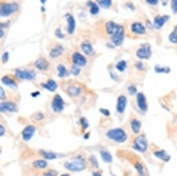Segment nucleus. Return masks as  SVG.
<instances>
[{
	"label": "nucleus",
	"instance_id": "23",
	"mask_svg": "<svg viewBox=\"0 0 177 176\" xmlns=\"http://www.w3.org/2000/svg\"><path fill=\"white\" fill-rule=\"evenodd\" d=\"M39 154H40V155L43 157L44 159L47 160H55V159H56V157H57L56 153L51 152V151H45V150L39 151Z\"/></svg>",
	"mask_w": 177,
	"mask_h": 176
},
{
	"label": "nucleus",
	"instance_id": "35",
	"mask_svg": "<svg viewBox=\"0 0 177 176\" xmlns=\"http://www.w3.org/2000/svg\"><path fill=\"white\" fill-rule=\"evenodd\" d=\"M135 167L138 171L140 176H145V172L144 170V167L141 163L137 162L135 164Z\"/></svg>",
	"mask_w": 177,
	"mask_h": 176
},
{
	"label": "nucleus",
	"instance_id": "41",
	"mask_svg": "<svg viewBox=\"0 0 177 176\" xmlns=\"http://www.w3.org/2000/svg\"><path fill=\"white\" fill-rule=\"evenodd\" d=\"M128 92H129V95H135V94L137 93V89L136 86H133V85H131L129 87H128Z\"/></svg>",
	"mask_w": 177,
	"mask_h": 176
},
{
	"label": "nucleus",
	"instance_id": "32",
	"mask_svg": "<svg viewBox=\"0 0 177 176\" xmlns=\"http://www.w3.org/2000/svg\"><path fill=\"white\" fill-rule=\"evenodd\" d=\"M154 70L156 73H160V74H167V73H170V68L169 67L156 65L155 67Z\"/></svg>",
	"mask_w": 177,
	"mask_h": 176
},
{
	"label": "nucleus",
	"instance_id": "14",
	"mask_svg": "<svg viewBox=\"0 0 177 176\" xmlns=\"http://www.w3.org/2000/svg\"><path fill=\"white\" fill-rule=\"evenodd\" d=\"M72 62L75 65L79 67H84L87 64L86 58L79 52H75L72 55Z\"/></svg>",
	"mask_w": 177,
	"mask_h": 176
},
{
	"label": "nucleus",
	"instance_id": "44",
	"mask_svg": "<svg viewBox=\"0 0 177 176\" xmlns=\"http://www.w3.org/2000/svg\"><path fill=\"white\" fill-rule=\"evenodd\" d=\"M136 67L139 69V70H142V69H144L145 68V67H144V64L142 62H137L136 63Z\"/></svg>",
	"mask_w": 177,
	"mask_h": 176
},
{
	"label": "nucleus",
	"instance_id": "46",
	"mask_svg": "<svg viewBox=\"0 0 177 176\" xmlns=\"http://www.w3.org/2000/svg\"><path fill=\"white\" fill-rule=\"evenodd\" d=\"M158 1H159V0H146V2L150 5L155 6L158 4Z\"/></svg>",
	"mask_w": 177,
	"mask_h": 176
},
{
	"label": "nucleus",
	"instance_id": "51",
	"mask_svg": "<svg viewBox=\"0 0 177 176\" xmlns=\"http://www.w3.org/2000/svg\"><path fill=\"white\" fill-rule=\"evenodd\" d=\"M4 31H3L2 29H1V33H0V37L2 38V37H3V35H4Z\"/></svg>",
	"mask_w": 177,
	"mask_h": 176
},
{
	"label": "nucleus",
	"instance_id": "7",
	"mask_svg": "<svg viewBox=\"0 0 177 176\" xmlns=\"http://www.w3.org/2000/svg\"><path fill=\"white\" fill-rule=\"evenodd\" d=\"M152 55V51L151 46L149 44L142 45L139 49L136 51V56L141 60H148Z\"/></svg>",
	"mask_w": 177,
	"mask_h": 176
},
{
	"label": "nucleus",
	"instance_id": "37",
	"mask_svg": "<svg viewBox=\"0 0 177 176\" xmlns=\"http://www.w3.org/2000/svg\"><path fill=\"white\" fill-rule=\"evenodd\" d=\"M90 162H91V164L93 165V167L94 168H99V163H98V161H97L96 157L94 156V155H91L90 157Z\"/></svg>",
	"mask_w": 177,
	"mask_h": 176
},
{
	"label": "nucleus",
	"instance_id": "3",
	"mask_svg": "<svg viewBox=\"0 0 177 176\" xmlns=\"http://www.w3.org/2000/svg\"><path fill=\"white\" fill-rule=\"evenodd\" d=\"M19 7L16 3H8L3 4L0 9V15L2 17H7L17 11Z\"/></svg>",
	"mask_w": 177,
	"mask_h": 176
},
{
	"label": "nucleus",
	"instance_id": "30",
	"mask_svg": "<svg viewBox=\"0 0 177 176\" xmlns=\"http://www.w3.org/2000/svg\"><path fill=\"white\" fill-rule=\"evenodd\" d=\"M58 76L60 78H64L66 76H68V70L65 66L63 65H59L57 67Z\"/></svg>",
	"mask_w": 177,
	"mask_h": 176
},
{
	"label": "nucleus",
	"instance_id": "28",
	"mask_svg": "<svg viewBox=\"0 0 177 176\" xmlns=\"http://www.w3.org/2000/svg\"><path fill=\"white\" fill-rule=\"evenodd\" d=\"M101 157L102 160L106 163H111L112 162V157L111 154L106 151H102L100 152Z\"/></svg>",
	"mask_w": 177,
	"mask_h": 176
},
{
	"label": "nucleus",
	"instance_id": "11",
	"mask_svg": "<svg viewBox=\"0 0 177 176\" xmlns=\"http://www.w3.org/2000/svg\"><path fill=\"white\" fill-rule=\"evenodd\" d=\"M35 132H36L35 126L31 125L26 126V128H24V129L22 132V139L24 141H28L33 137V135L35 134Z\"/></svg>",
	"mask_w": 177,
	"mask_h": 176
},
{
	"label": "nucleus",
	"instance_id": "24",
	"mask_svg": "<svg viewBox=\"0 0 177 176\" xmlns=\"http://www.w3.org/2000/svg\"><path fill=\"white\" fill-rule=\"evenodd\" d=\"M81 50L83 51V52L88 56H91L94 54V49L92 45L90 43H87V42H85L83 43L81 46Z\"/></svg>",
	"mask_w": 177,
	"mask_h": 176
},
{
	"label": "nucleus",
	"instance_id": "6",
	"mask_svg": "<svg viewBox=\"0 0 177 176\" xmlns=\"http://www.w3.org/2000/svg\"><path fill=\"white\" fill-rule=\"evenodd\" d=\"M124 28L122 25H120L117 31L111 35V42L115 46L119 47L123 43L124 39Z\"/></svg>",
	"mask_w": 177,
	"mask_h": 176
},
{
	"label": "nucleus",
	"instance_id": "13",
	"mask_svg": "<svg viewBox=\"0 0 177 176\" xmlns=\"http://www.w3.org/2000/svg\"><path fill=\"white\" fill-rule=\"evenodd\" d=\"M0 109L2 112H14L17 110V105L13 102L4 101L1 103Z\"/></svg>",
	"mask_w": 177,
	"mask_h": 176
},
{
	"label": "nucleus",
	"instance_id": "31",
	"mask_svg": "<svg viewBox=\"0 0 177 176\" xmlns=\"http://www.w3.org/2000/svg\"><path fill=\"white\" fill-rule=\"evenodd\" d=\"M97 4L105 9L109 8L112 5V0H97Z\"/></svg>",
	"mask_w": 177,
	"mask_h": 176
},
{
	"label": "nucleus",
	"instance_id": "43",
	"mask_svg": "<svg viewBox=\"0 0 177 176\" xmlns=\"http://www.w3.org/2000/svg\"><path fill=\"white\" fill-rule=\"evenodd\" d=\"M99 111L102 112V114H103L104 116H106V117H108V116H110V114H111V112H110V111L108 110H107V109L101 108Z\"/></svg>",
	"mask_w": 177,
	"mask_h": 176
},
{
	"label": "nucleus",
	"instance_id": "53",
	"mask_svg": "<svg viewBox=\"0 0 177 176\" xmlns=\"http://www.w3.org/2000/svg\"><path fill=\"white\" fill-rule=\"evenodd\" d=\"M60 176H70V175H69V174H62Z\"/></svg>",
	"mask_w": 177,
	"mask_h": 176
},
{
	"label": "nucleus",
	"instance_id": "27",
	"mask_svg": "<svg viewBox=\"0 0 177 176\" xmlns=\"http://www.w3.org/2000/svg\"><path fill=\"white\" fill-rule=\"evenodd\" d=\"M87 5L90 7V12L93 16H96L99 13V7L97 4L95 2H93L92 1H88L87 3Z\"/></svg>",
	"mask_w": 177,
	"mask_h": 176
},
{
	"label": "nucleus",
	"instance_id": "33",
	"mask_svg": "<svg viewBox=\"0 0 177 176\" xmlns=\"http://www.w3.org/2000/svg\"><path fill=\"white\" fill-rule=\"evenodd\" d=\"M115 67L119 72H123L127 67V63L124 60H120V61H119L117 63V65H115Z\"/></svg>",
	"mask_w": 177,
	"mask_h": 176
},
{
	"label": "nucleus",
	"instance_id": "10",
	"mask_svg": "<svg viewBox=\"0 0 177 176\" xmlns=\"http://www.w3.org/2000/svg\"><path fill=\"white\" fill-rule=\"evenodd\" d=\"M127 105V99L124 95H120L118 96L117 105H116V110L120 114H122L126 110Z\"/></svg>",
	"mask_w": 177,
	"mask_h": 176
},
{
	"label": "nucleus",
	"instance_id": "21",
	"mask_svg": "<svg viewBox=\"0 0 177 176\" xmlns=\"http://www.w3.org/2000/svg\"><path fill=\"white\" fill-rule=\"evenodd\" d=\"M42 87L50 92H55L58 87V84L56 81L52 79L48 80L45 83L42 84Z\"/></svg>",
	"mask_w": 177,
	"mask_h": 176
},
{
	"label": "nucleus",
	"instance_id": "9",
	"mask_svg": "<svg viewBox=\"0 0 177 176\" xmlns=\"http://www.w3.org/2000/svg\"><path fill=\"white\" fill-rule=\"evenodd\" d=\"M136 101H137V105H138L140 110L144 112L147 111L148 105H147V103H146V97L144 94L141 92L137 94Z\"/></svg>",
	"mask_w": 177,
	"mask_h": 176
},
{
	"label": "nucleus",
	"instance_id": "4",
	"mask_svg": "<svg viewBox=\"0 0 177 176\" xmlns=\"http://www.w3.org/2000/svg\"><path fill=\"white\" fill-rule=\"evenodd\" d=\"M15 75L20 80L31 81L35 79L36 76V73L33 70L17 69L15 70Z\"/></svg>",
	"mask_w": 177,
	"mask_h": 176
},
{
	"label": "nucleus",
	"instance_id": "38",
	"mask_svg": "<svg viewBox=\"0 0 177 176\" xmlns=\"http://www.w3.org/2000/svg\"><path fill=\"white\" fill-rule=\"evenodd\" d=\"M171 8L173 13L177 14V0H171Z\"/></svg>",
	"mask_w": 177,
	"mask_h": 176
},
{
	"label": "nucleus",
	"instance_id": "39",
	"mask_svg": "<svg viewBox=\"0 0 177 176\" xmlns=\"http://www.w3.org/2000/svg\"><path fill=\"white\" fill-rule=\"evenodd\" d=\"M80 122L82 127H83V128L85 129H87L88 128V127H89V123L88 122V120L85 119V117H82L81 120H80Z\"/></svg>",
	"mask_w": 177,
	"mask_h": 176
},
{
	"label": "nucleus",
	"instance_id": "40",
	"mask_svg": "<svg viewBox=\"0 0 177 176\" xmlns=\"http://www.w3.org/2000/svg\"><path fill=\"white\" fill-rule=\"evenodd\" d=\"M43 176H58V172L55 170H49L45 173Z\"/></svg>",
	"mask_w": 177,
	"mask_h": 176
},
{
	"label": "nucleus",
	"instance_id": "19",
	"mask_svg": "<svg viewBox=\"0 0 177 176\" xmlns=\"http://www.w3.org/2000/svg\"><path fill=\"white\" fill-rule=\"evenodd\" d=\"M64 49L62 45L58 44L56 46H55L50 51V56L51 58H56L59 57L62 55L63 53Z\"/></svg>",
	"mask_w": 177,
	"mask_h": 176
},
{
	"label": "nucleus",
	"instance_id": "36",
	"mask_svg": "<svg viewBox=\"0 0 177 176\" xmlns=\"http://www.w3.org/2000/svg\"><path fill=\"white\" fill-rule=\"evenodd\" d=\"M70 72H71L73 76H77L80 74V73H81L80 67L74 65V66L72 67L71 69H70Z\"/></svg>",
	"mask_w": 177,
	"mask_h": 176
},
{
	"label": "nucleus",
	"instance_id": "17",
	"mask_svg": "<svg viewBox=\"0 0 177 176\" xmlns=\"http://www.w3.org/2000/svg\"><path fill=\"white\" fill-rule=\"evenodd\" d=\"M35 67L38 70L45 72L50 67V63L44 58H40L35 62Z\"/></svg>",
	"mask_w": 177,
	"mask_h": 176
},
{
	"label": "nucleus",
	"instance_id": "26",
	"mask_svg": "<svg viewBox=\"0 0 177 176\" xmlns=\"http://www.w3.org/2000/svg\"><path fill=\"white\" fill-rule=\"evenodd\" d=\"M142 123L138 119H133L131 122V128L134 134H138L141 130Z\"/></svg>",
	"mask_w": 177,
	"mask_h": 176
},
{
	"label": "nucleus",
	"instance_id": "1",
	"mask_svg": "<svg viewBox=\"0 0 177 176\" xmlns=\"http://www.w3.org/2000/svg\"><path fill=\"white\" fill-rule=\"evenodd\" d=\"M106 137L117 143H124L127 139V134L122 128H117L109 130L106 132Z\"/></svg>",
	"mask_w": 177,
	"mask_h": 176
},
{
	"label": "nucleus",
	"instance_id": "18",
	"mask_svg": "<svg viewBox=\"0 0 177 176\" xmlns=\"http://www.w3.org/2000/svg\"><path fill=\"white\" fill-rule=\"evenodd\" d=\"M119 26H120L119 24L115 23L112 21H109L106 24V31L108 35H112L117 31Z\"/></svg>",
	"mask_w": 177,
	"mask_h": 176
},
{
	"label": "nucleus",
	"instance_id": "20",
	"mask_svg": "<svg viewBox=\"0 0 177 176\" xmlns=\"http://www.w3.org/2000/svg\"><path fill=\"white\" fill-rule=\"evenodd\" d=\"M154 154L158 159L163 161V162H169V161L170 160V158H171L170 155L167 153L165 151H164V150L156 151H155Z\"/></svg>",
	"mask_w": 177,
	"mask_h": 176
},
{
	"label": "nucleus",
	"instance_id": "50",
	"mask_svg": "<svg viewBox=\"0 0 177 176\" xmlns=\"http://www.w3.org/2000/svg\"><path fill=\"white\" fill-rule=\"evenodd\" d=\"M38 95H40V92H33V93L31 94V96L33 97H36Z\"/></svg>",
	"mask_w": 177,
	"mask_h": 176
},
{
	"label": "nucleus",
	"instance_id": "48",
	"mask_svg": "<svg viewBox=\"0 0 177 176\" xmlns=\"http://www.w3.org/2000/svg\"><path fill=\"white\" fill-rule=\"evenodd\" d=\"M4 133H5L4 127L1 125V126H0V135H1V136H3L4 135Z\"/></svg>",
	"mask_w": 177,
	"mask_h": 176
},
{
	"label": "nucleus",
	"instance_id": "34",
	"mask_svg": "<svg viewBox=\"0 0 177 176\" xmlns=\"http://www.w3.org/2000/svg\"><path fill=\"white\" fill-rule=\"evenodd\" d=\"M169 40L173 44H177V26L175 27L174 31L170 34Z\"/></svg>",
	"mask_w": 177,
	"mask_h": 176
},
{
	"label": "nucleus",
	"instance_id": "8",
	"mask_svg": "<svg viewBox=\"0 0 177 176\" xmlns=\"http://www.w3.org/2000/svg\"><path fill=\"white\" fill-rule=\"evenodd\" d=\"M51 108L54 112L59 113L61 112L65 108V102H64L61 96L56 95L53 98L51 102Z\"/></svg>",
	"mask_w": 177,
	"mask_h": 176
},
{
	"label": "nucleus",
	"instance_id": "16",
	"mask_svg": "<svg viewBox=\"0 0 177 176\" xmlns=\"http://www.w3.org/2000/svg\"><path fill=\"white\" fill-rule=\"evenodd\" d=\"M169 20H170L169 16H158L155 17L154 20V23H153L154 26L157 29H161L162 27L165 25V24Z\"/></svg>",
	"mask_w": 177,
	"mask_h": 176
},
{
	"label": "nucleus",
	"instance_id": "12",
	"mask_svg": "<svg viewBox=\"0 0 177 176\" xmlns=\"http://www.w3.org/2000/svg\"><path fill=\"white\" fill-rule=\"evenodd\" d=\"M65 17L66 19L67 23H68V29H67V31H68V33L69 35L73 34V33L74 32L76 29V20L74 17L69 13H67L65 16Z\"/></svg>",
	"mask_w": 177,
	"mask_h": 176
},
{
	"label": "nucleus",
	"instance_id": "15",
	"mask_svg": "<svg viewBox=\"0 0 177 176\" xmlns=\"http://www.w3.org/2000/svg\"><path fill=\"white\" fill-rule=\"evenodd\" d=\"M131 30L133 33L138 35H144L146 33V27L142 23L138 22L131 24Z\"/></svg>",
	"mask_w": 177,
	"mask_h": 176
},
{
	"label": "nucleus",
	"instance_id": "52",
	"mask_svg": "<svg viewBox=\"0 0 177 176\" xmlns=\"http://www.w3.org/2000/svg\"><path fill=\"white\" fill-rule=\"evenodd\" d=\"M46 2H47V0H41V4H43V5L45 4V3H46Z\"/></svg>",
	"mask_w": 177,
	"mask_h": 176
},
{
	"label": "nucleus",
	"instance_id": "5",
	"mask_svg": "<svg viewBox=\"0 0 177 176\" xmlns=\"http://www.w3.org/2000/svg\"><path fill=\"white\" fill-rule=\"evenodd\" d=\"M133 148L140 153H145L147 151L148 143L145 135H141L137 137L133 142Z\"/></svg>",
	"mask_w": 177,
	"mask_h": 176
},
{
	"label": "nucleus",
	"instance_id": "47",
	"mask_svg": "<svg viewBox=\"0 0 177 176\" xmlns=\"http://www.w3.org/2000/svg\"><path fill=\"white\" fill-rule=\"evenodd\" d=\"M0 92H1V95H0V96H1V99L2 100L5 97V92L3 88L1 87V89H0Z\"/></svg>",
	"mask_w": 177,
	"mask_h": 176
},
{
	"label": "nucleus",
	"instance_id": "22",
	"mask_svg": "<svg viewBox=\"0 0 177 176\" xmlns=\"http://www.w3.org/2000/svg\"><path fill=\"white\" fill-rule=\"evenodd\" d=\"M2 83L4 84L5 86L10 87L11 88H13V89H16L17 88L16 82L15 81L13 78L8 76H5L2 77Z\"/></svg>",
	"mask_w": 177,
	"mask_h": 176
},
{
	"label": "nucleus",
	"instance_id": "25",
	"mask_svg": "<svg viewBox=\"0 0 177 176\" xmlns=\"http://www.w3.org/2000/svg\"><path fill=\"white\" fill-rule=\"evenodd\" d=\"M67 92L68 93V95L73 97L78 96L81 95V89L79 87L77 86H70L68 90H67Z\"/></svg>",
	"mask_w": 177,
	"mask_h": 176
},
{
	"label": "nucleus",
	"instance_id": "42",
	"mask_svg": "<svg viewBox=\"0 0 177 176\" xmlns=\"http://www.w3.org/2000/svg\"><path fill=\"white\" fill-rule=\"evenodd\" d=\"M55 35H56L57 38H59L60 39H63L64 38V37H65V35H64V34L62 33L61 29H57L56 30V31H55Z\"/></svg>",
	"mask_w": 177,
	"mask_h": 176
},
{
	"label": "nucleus",
	"instance_id": "29",
	"mask_svg": "<svg viewBox=\"0 0 177 176\" xmlns=\"http://www.w3.org/2000/svg\"><path fill=\"white\" fill-rule=\"evenodd\" d=\"M33 166L36 169H44L47 167V162L44 160H36L33 163Z\"/></svg>",
	"mask_w": 177,
	"mask_h": 176
},
{
	"label": "nucleus",
	"instance_id": "2",
	"mask_svg": "<svg viewBox=\"0 0 177 176\" xmlns=\"http://www.w3.org/2000/svg\"><path fill=\"white\" fill-rule=\"evenodd\" d=\"M65 167L68 171L72 172L82 171L86 168L85 162L81 156H79L77 159L74 160L72 162H67L65 163Z\"/></svg>",
	"mask_w": 177,
	"mask_h": 176
},
{
	"label": "nucleus",
	"instance_id": "45",
	"mask_svg": "<svg viewBox=\"0 0 177 176\" xmlns=\"http://www.w3.org/2000/svg\"><path fill=\"white\" fill-rule=\"evenodd\" d=\"M9 58V54L8 52H5L4 53L2 56V61L4 63H7Z\"/></svg>",
	"mask_w": 177,
	"mask_h": 176
},
{
	"label": "nucleus",
	"instance_id": "49",
	"mask_svg": "<svg viewBox=\"0 0 177 176\" xmlns=\"http://www.w3.org/2000/svg\"><path fill=\"white\" fill-rule=\"evenodd\" d=\"M93 176H102V175L101 174V173L96 171V172H94V173H93Z\"/></svg>",
	"mask_w": 177,
	"mask_h": 176
}]
</instances>
